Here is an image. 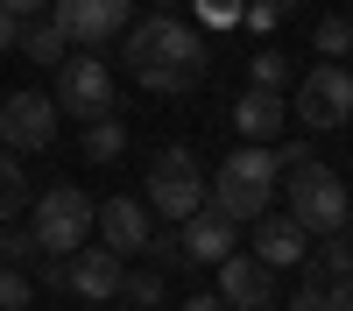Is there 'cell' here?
I'll use <instances>...</instances> for the list:
<instances>
[{"instance_id": "obj_1", "label": "cell", "mask_w": 353, "mask_h": 311, "mask_svg": "<svg viewBox=\"0 0 353 311\" xmlns=\"http://www.w3.org/2000/svg\"><path fill=\"white\" fill-rule=\"evenodd\" d=\"M128 78L141 85V92H191V85L205 78V64H212V50H205V36L191 21H176V14H149V21H134L128 28Z\"/></svg>"}, {"instance_id": "obj_2", "label": "cell", "mask_w": 353, "mask_h": 311, "mask_svg": "<svg viewBox=\"0 0 353 311\" xmlns=\"http://www.w3.org/2000/svg\"><path fill=\"white\" fill-rule=\"evenodd\" d=\"M276 156L269 149H254V141H241L226 163H219V177H212V212L233 219V226H254L261 212H269V198H276Z\"/></svg>"}, {"instance_id": "obj_3", "label": "cell", "mask_w": 353, "mask_h": 311, "mask_svg": "<svg viewBox=\"0 0 353 311\" xmlns=\"http://www.w3.org/2000/svg\"><path fill=\"white\" fill-rule=\"evenodd\" d=\"M283 191V212L304 226V234H346V219H353V198H346V177L325 163H304V170H290V177L276 184Z\"/></svg>"}, {"instance_id": "obj_4", "label": "cell", "mask_w": 353, "mask_h": 311, "mask_svg": "<svg viewBox=\"0 0 353 311\" xmlns=\"http://www.w3.org/2000/svg\"><path fill=\"white\" fill-rule=\"evenodd\" d=\"M92 198H85L78 184H50L36 198V212H28V234H36V248L50 254V262H71V254L92 241Z\"/></svg>"}, {"instance_id": "obj_5", "label": "cell", "mask_w": 353, "mask_h": 311, "mask_svg": "<svg viewBox=\"0 0 353 311\" xmlns=\"http://www.w3.org/2000/svg\"><path fill=\"white\" fill-rule=\"evenodd\" d=\"M149 198V219H191V212H205V198H212V184H205V170H198V156L191 149H163L156 163H149V184H141Z\"/></svg>"}, {"instance_id": "obj_6", "label": "cell", "mask_w": 353, "mask_h": 311, "mask_svg": "<svg viewBox=\"0 0 353 311\" xmlns=\"http://www.w3.org/2000/svg\"><path fill=\"white\" fill-rule=\"evenodd\" d=\"M57 113H78V121H106L113 113V71H106V57L99 50H78L57 64Z\"/></svg>"}, {"instance_id": "obj_7", "label": "cell", "mask_w": 353, "mask_h": 311, "mask_svg": "<svg viewBox=\"0 0 353 311\" xmlns=\"http://www.w3.org/2000/svg\"><path fill=\"white\" fill-rule=\"evenodd\" d=\"M50 21L71 50H99L134 21V0H50Z\"/></svg>"}, {"instance_id": "obj_8", "label": "cell", "mask_w": 353, "mask_h": 311, "mask_svg": "<svg viewBox=\"0 0 353 311\" xmlns=\"http://www.w3.org/2000/svg\"><path fill=\"white\" fill-rule=\"evenodd\" d=\"M297 121H304L311 134L353 121V71H346V64H318V71L297 78Z\"/></svg>"}, {"instance_id": "obj_9", "label": "cell", "mask_w": 353, "mask_h": 311, "mask_svg": "<svg viewBox=\"0 0 353 311\" xmlns=\"http://www.w3.org/2000/svg\"><path fill=\"white\" fill-rule=\"evenodd\" d=\"M0 141H8V156H43L57 141V99L50 92H14L8 106H0Z\"/></svg>"}, {"instance_id": "obj_10", "label": "cell", "mask_w": 353, "mask_h": 311, "mask_svg": "<svg viewBox=\"0 0 353 311\" xmlns=\"http://www.w3.org/2000/svg\"><path fill=\"white\" fill-rule=\"evenodd\" d=\"M121 276H128V269H121V254L85 241L71 262H64V290H71L78 304H113V297H121Z\"/></svg>"}, {"instance_id": "obj_11", "label": "cell", "mask_w": 353, "mask_h": 311, "mask_svg": "<svg viewBox=\"0 0 353 311\" xmlns=\"http://www.w3.org/2000/svg\"><path fill=\"white\" fill-rule=\"evenodd\" d=\"M92 234H99V248H113V254L128 262V254L149 248L156 219H149V205H141V198H106V205L92 212Z\"/></svg>"}, {"instance_id": "obj_12", "label": "cell", "mask_w": 353, "mask_h": 311, "mask_svg": "<svg viewBox=\"0 0 353 311\" xmlns=\"http://www.w3.org/2000/svg\"><path fill=\"white\" fill-rule=\"evenodd\" d=\"M219 304L226 311H276V269H261L254 254H226L219 262Z\"/></svg>"}, {"instance_id": "obj_13", "label": "cell", "mask_w": 353, "mask_h": 311, "mask_svg": "<svg viewBox=\"0 0 353 311\" xmlns=\"http://www.w3.org/2000/svg\"><path fill=\"white\" fill-rule=\"evenodd\" d=\"M248 254H254L261 269H297L304 254H311V234H304V226L290 219V212H261V219H254Z\"/></svg>"}, {"instance_id": "obj_14", "label": "cell", "mask_w": 353, "mask_h": 311, "mask_svg": "<svg viewBox=\"0 0 353 311\" xmlns=\"http://www.w3.org/2000/svg\"><path fill=\"white\" fill-rule=\"evenodd\" d=\"M176 241H184V262L219 269L226 254H241V226H233V219H219L212 205H205V212H191V219H184V234H176Z\"/></svg>"}, {"instance_id": "obj_15", "label": "cell", "mask_w": 353, "mask_h": 311, "mask_svg": "<svg viewBox=\"0 0 353 311\" xmlns=\"http://www.w3.org/2000/svg\"><path fill=\"white\" fill-rule=\"evenodd\" d=\"M283 92H254V85H248V92L241 99H233V128H241L248 141H254V149H269V141L283 134Z\"/></svg>"}, {"instance_id": "obj_16", "label": "cell", "mask_w": 353, "mask_h": 311, "mask_svg": "<svg viewBox=\"0 0 353 311\" xmlns=\"http://www.w3.org/2000/svg\"><path fill=\"white\" fill-rule=\"evenodd\" d=\"M353 276V234H318V248L304 254V283H339Z\"/></svg>"}, {"instance_id": "obj_17", "label": "cell", "mask_w": 353, "mask_h": 311, "mask_svg": "<svg viewBox=\"0 0 353 311\" xmlns=\"http://www.w3.org/2000/svg\"><path fill=\"white\" fill-rule=\"evenodd\" d=\"M28 198H36V184H28L21 156H8V149H0V226H8V219H21V212H28Z\"/></svg>"}, {"instance_id": "obj_18", "label": "cell", "mask_w": 353, "mask_h": 311, "mask_svg": "<svg viewBox=\"0 0 353 311\" xmlns=\"http://www.w3.org/2000/svg\"><path fill=\"white\" fill-rule=\"evenodd\" d=\"M21 50L36 57L43 71H57V64H64V57H71V43L57 36V21H21Z\"/></svg>"}, {"instance_id": "obj_19", "label": "cell", "mask_w": 353, "mask_h": 311, "mask_svg": "<svg viewBox=\"0 0 353 311\" xmlns=\"http://www.w3.org/2000/svg\"><path fill=\"white\" fill-rule=\"evenodd\" d=\"M78 149H85V163H113V156L128 149V128L113 121V113H106V121H85V141H78Z\"/></svg>"}, {"instance_id": "obj_20", "label": "cell", "mask_w": 353, "mask_h": 311, "mask_svg": "<svg viewBox=\"0 0 353 311\" xmlns=\"http://www.w3.org/2000/svg\"><path fill=\"white\" fill-rule=\"evenodd\" d=\"M311 43H318V64H346V50H353V21L346 14H325L311 28Z\"/></svg>"}, {"instance_id": "obj_21", "label": "cell", "mask_w": 353, "mask_h": 311, "mask_svg": "<svg viewBox=\"0 0 353 311\" xmlns=\"http://www.w3.org/2000/svg\"><path fill=\"white\" fill-rule=\"evenodd\" d=\"M248 85H254V92H283V85H290V57L269 43V50H254V64H248Z\"/></svg>"}, {"instance_id": "obj_22", "label": "cell", "mask_w": 353, "mask_h": 311, "mask_svg": "<svg viewBox=\"0 0 353 311\" xmlns=\"http://www.w3.org/2000/svg\"><path fill=\"white\" fill-rule=\"evenodd\" d=\"M36 262H43L36 234H28V226H8V234H0V269H36Z\"/></svg>"}, {"instance_id": "obj_23", "label": "cell", "mask_w": 353, "mask_h": 311, "mask_svg": "<svg viewBox=\"0 0 353 311\" xmlns=\"http://www.w3.org/2000/svg\"><path fill=\"white\" fill-rule=\"evenodd\" d=\"M121 297L141 304V311H156V304H163V269H128V276H121Z\"/></svg>"}, {"instance_id": "obj_24", "label": "cell", "mask_w": 353, "mask_h": 311, "mask_svg": "<svg viewBox=\"0 0 353 311\" xmlns=\"http://www.w3.org/2000/svg\"><path fill=\"white\" fill-rule=\"evenodd\" d=\"M28 297H36L28 269H0V311H28Z\"/></svg>"}, {"instance_id": "obj_25", "label": "cell", "mask_w": 353, "mask_h": 311, "mask_svg": "<svg viewBox=\"0 0 353 311\" xmlns=\"http://www.w3.org/2000/svg\"><path fill=\"white\" fill-rule=\"evenodd\" d=\"M241 14H248V0H198L205 28H241Z\"/></svg>"}, {"instance_id": "obj_26", "label": "cell", "mask_w": 353, "mask_h": 311, "mask_svg": "<svg viewBox=\"0 0 353 311\" xmlns=\"http://www.w3.org/2000/svg\"><path fill=\"white\" fill-rule=\"evenodd\" d=\"M276 21L283 8H269V0H248V14H241V28H254V36H276Z\"/></svg>"}, {"instance_id": "obj_27", "label": "cell", "mask_w": 353, "mask_h": 311, "mask_svg": "<svg viewBox=\"0 0 353 311\" xmlns=\"http://www.w3.org/2000/svg\"><path fill=\"white\" fill-rule=\"evenodd\" d=\"M269 156H276V177H290V170L318 163V156H311V141H283V149H269Z\"/></svg>"}, {"instance_id": "obj_28", "label": "cell", "mask_w": 353, "mask_h": 311, "mask_svg": "<svg viewBox=\"0 0 353 311\" xmlns=\"http://www.w3.org/2000/svg\"><path fill=\"white\" fill-rule=\"evenodd\" d=\"M141 254H149L156 269H170V262H184V241H176V234H149V248H141Z\"/></svg>"}, {"instance_id": "obj_29", "label": "cell", "mask_w": 353, "mask_h": 311, "mask_svg": "<svg viewBox=\"0 0 353 311\" xmlns=\"http://www.w3.org/2000/svg\"><path fill=\"white\" fill-rule=\"evenodd\" d=\"M283 311H325V283H297V297H290Z\"/></svg>"}, {"instance_id": "obj_30", "label": "cell", "mask_w": 353, "mask_h": 311, "mask_svg": "<svg viewBox=\"0 0 353 311\" xmlns=\"http://www.w3.org/2000/svg\"><path fill=\"white\" fill-rule=\"evenodd\" d=\"M325 311H353V276H339V283H325Z\"/></svg>"}, {"instance_id": "obj_31", "label": "cell", "mask_w": 353, "mask_h": 311, "mask_svg": "<svg viewBox=\"0 0 353 311\" xmlns=\"http://www.w3.org/2000/svg\"><path fill=\"white\" fill-rule=\"evenodd\" d=\"M14 43H21V14L0 8V50H14Z\"/></svg>"}, {"instance_id": "obj_32", "label": "cell", "mask_w": 353, "mask_h": 311, "mask_svg": "<svg viewBox=\"0 0 353 311\" xmlns=\"http://www.w3.org/2000/svg\"><path fill=\"white\" fill-rule=\"evenodd\" d=\"M0 8H8V14H21V21H28V14H43L50 0H0Z\"/></svg>"}, {"instance_id": "obj_33", "label": "cell", "mask_w": 353, "mask_h": 311, "mask_svg": "<svg viewBox=\"0 0 353 311\" xmlns=\"http://www.w3.org/2000/svg\"><path fill=\"white\" fill-rule=\"evenodd\" d=\"M176 311H226V304H212V297H191V304H176Z\"/></svg>"}, {"instance_id": "obj_34", "label": "cell", "mask_w": 353, "mask_h": 311, "mask_svg": "<svg viewBox=\"0 0 353 311\" xmlns=\"http://www.w3.org/2000/svg\"><path fill=\"white\" fill-rule=\"evenodd\" d=\"M269 8H297V0H269Z\"/></svg>"}, {"instance_id": "obj_35", "label": "cell", "mask_w": 353, "mask_h": 311, "mask_svg": "<svg viewBox=\"0 0 353 311\" xmlns=\"http://www.w3.org/2000/svg\"><path fill=\"white\" fill-rule=\"evenodd\" d=\"M78 311H99V304H78Z\"/></svg>"}, {"instance_id": "obj_36", "label": "cell", "mask_w": 353, "mask_h": 311, "mask_svg": "<svg viewBox=\"0 0 353 311\" xmlns=\"http://www.w3.org/2000/svg\"><path fill=\"white\" fill-rule=\"evenodd\" d=\"M346 71H353V50H346Z\"/></svg>"}, {"instance_id": "obj_37", "label": "cell", "mask_w": 353, "mask_h": 311, "mask_svg": "<svg viewBox=\"0 0 353 311\" xmlns=\"http://www.w3.org/2000/svg\"><path fill=\"white\" fill-rule=\"evenodd\" d=\"M346 226H353V219H346Z\"/></svg>"}]
</instances>
